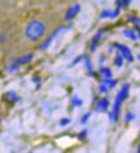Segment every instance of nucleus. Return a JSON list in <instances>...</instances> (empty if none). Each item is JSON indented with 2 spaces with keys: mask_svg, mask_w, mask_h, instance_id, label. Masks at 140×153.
Masks as SVG:
<instances>
[{
  "mask_svg": "<svg viewBox=\"0 0 140 153\" xmlns=\"http://www.w3.org/2000/svg\"><path fill=\"white\" fill-rule=\"evenodd\" d=\"M73 105L74 106H81L82 105V100L81 98H79L77 96L74 97L73 98Z\"/></svg>",
  "mask_w": 140,
  "mask_h": 153,
  "instance_id": "obj_15",
  "label": "nucleus"
},
{
  "mask_svg": "<svg viewBox=\"0 0 140 153\" xmlns=\"http://www.w3.org/2000/svg\"><path fill=\"white\" fill-rule=\"evenodd\" d=\"M133 119H134V114H132V113H129V114H127L126 116V120L127 122H130L131 120H132Z\"/></svg>",
  "mask_w": 140,
  "mask_h": 153,
  "instance_id": "obj_19",
  "label": "nucleus"
},
{
  "mask_svg": "<svg viewBox=\"0 0 140 153\" xmlns=\"http://www.w3.org/2000/svg\"><path fill=\"white\" fill-rule=\"evenodd\" d=\"M87 135V129H84L82 132H81V133L79 134V139H84Z\"/></svg>",
  "mask_w": 140,
  "mask_h": 153,
  "instance_id": "obj_20",
  "label": "nucleus"
},
{
  "mask_svg": "<svg viewBox=\"0 0 140 153\" xmlns=\"http://www.w3.org/2000/svg\"><path fill=\"white\" fill-rule=\"evenodd\" d=\"M131 0H116L117 8H126L129 6Z\"/></svg>",
  "mask_w": 140,
  "mask_h": 153,
  "instance_id": "obj_10",
  "label": "nucleus"
},
{
  "mask_svg": "<svg viewBox=\"0 0 140 153\" xmlns=\"http://www.w3.org/2000/svg\"><path fill=\"white\" fill-rule=\"evenodd\" d=\"M129 91H130V84H126L123 85L122 89L117 94V97H116L115 101H114V105H113V109H112V117L115 122L119 120L121 105H122V102L129 97Z\"/></svg>",
  "mask_w": 140,
  "mask_h": 153,
  "instance_id": "obj_2",
  "label": "nucleus"
},
{
  "mask_svg": "<svg viewBox=\"0 0 140 153\" xmlns=\"http://www.w3.org/2000/svg\"><path fill=\"white\" fill-rule=\"evenodd\" d=\"M138 152H140V142H139V146H138Z\"/></svg>",
  "mask_w": 140,
  "mask_h": 153,
  "instance_id": "obj_21",
  "label": "nucleus"
},
{
  "mask_svg": "<svg viewBox=\"0 0 140 153\" xmlns=\"http://www.w3.org/2000/svg\"><path fill=\"white\" fill-rule=\"evenodd\" d=\"M32 58H33V55L30 53V54H28V55L24 56V57H23L21 59H17V63L18 64H26V63L29 62L32 59Z\"/></svg>",
  "mask_w": 140,
  "mask_h": 153,
  "instance_id": "obj_11",
  "label": "nucleus"
},
{
  "mask_svg": "<svg viewBox=\"0 0 140 153\" xmlns=\"http://www.w3.org/2000/svg\"><path fill=\"white\" fill-rule=\"evenodd\" d=\"M103 35H104V31H103V30H99L98 33L95 34L94 36L93 37L91 43H90V51H91V52H94V51L96 50L97 47H98L99 43V42H100L101 39H102Z\"/></svg>",
  "mask_w": 140,
  "mask_h": 153,
  "instance_id": "obj_4",
  "label": "nucleus"
},
{
  "mask_svg": "<svg viewBox=\"0 0 140 153\" xmlns=\"http://www.w3.org/2000/svg\"><path fill=\"white\" fill-rule=\"evenodd\" d=\"M100 73L102 74V76H105V78H111L112 76V71L107 67H101L100 68Z\"/></svg>",
  "mask_w": 140,
  "mask_h": 153,
  "instance_id": "obj_8",
  "label": "nucleus"
},
{
  "mask_svg": "<svg viewBox=\"0 0 140 153\" xmlns=\"http://www.w3.org/2000/svg\"><path fill=\"white\" fill-rule=\"evenodd\" d=\"M107 91H108V87L105 84H103L102 85L99 86V92H101V93H106Z\"/></svg>",
  "mask_w": 140,
  "mask_h": 153,
  "instance_id": "obj_18",
  "label": "nucleus"
},
{
  "mask_svg": "<svg viewBox=\"0 0 140 153\" xmlns=\"http://www.w3.org/2000/svg\"><path fill=\"white\" fill-rule=\"evenodd\" d=\"M83 59H84L85 65H86V67H87V71L89 72V74L92 75L93 73V63L90 60L89 57L87 55H83Z\"/></svg>",
  "mask_w": 140,
  "mask_h": 153,
  "instance_id": "obj_7",
  "label": "nucleus"
},
{
  "mask_svg": "<svg viewBox=\"0 0 140 153\" xmlns=\"http://www.w3.org/2000/svg\"><path fill=\"white\" fill-rule=\"evenodd\" d=\"M90 116H91V113H87V114H84V115L82 116L81 120V123H82V124L87 123V120H89V118H90Z\"/></svg>",
  "mask_w": 140,
  "mask_h": 153,
  "instance_id": "obj_16",
  "label": "nucleus"
},
{
  "mask_svg": "<svg viewBox=\"0 0 140 153\" xmlns=\"http://www.w3.org/2000/svg\"><path fill=\"white\" fill-rule=\"evenodd\" d=\"M115 64L118 67H121L123 65V55L120 53H117L115 57Z\"/></svg>",
  "mask_w": 140,
  "mask_h": 153,
  "instance_id": "obj_13",
  "label": "nucleus"
},
{
  "mask_svg": "<svg viewBox=\"0 0 140 153\" xmlns=\"http://www.w3.org/2000/svg\"><path fill=\"white\" fill-rule=\"evenodd\" d=\"M80 11H81V6L79 4L73 5L66 12V15H65L66 20H72V19H74L80 13Z\"/></svg>",
  "mask_w": 140,
  "mask_h": 153,
  "instance_id": "obj_5",
  "label": "nucleus"
},
{
  "mask_svg": "<svg viewBox=\"0 0 140 153\" xmlns=\"http://www.w3.org/2000/svg\"><path fill=\"white\" fill-rule=\"evenodd\" d=\"M103 84H105L108 88L112 89L113 87H115V86H116V84H117V81H116V80H111L110 78H106L105 81H103Z\"/></svg>",
  "mask_w": 140,
  "mask_h": 153,
  "instance_id": "obj_12",
  "label": "nucleus"
},
{
  "mask_svg": "<svg viewBox=\"0 0 140 153\" xmlns=\"http://www.w3.org/2000/svg\"><path fill=\"white\" fill-rule=\"evenodd\" d=\"M138 36H139V38H140V30H139V34H138Z\"/></svg>",
  "mask_w": 140,
  "mask_h": 153,
  "instance_id": "obj_22",
  "label": "nucleus"
},
{
  "mask_svg": "<svg viewBox=\"0 0 140 153\" xmlns=\"http://www.w3.org/2000/svg\"><path fill=\"white\" fill-rule=\"evenodd\" d=\"M124 35L126 37L129 38L132 41H136L137 40V35L134 33V31L132 29H126L124 31Z\"/></svg>",
  "mask_w": 140,
  "mask_h": 153,
  "instance_id": "obj_9",
  "label": "nucleus"
},
{
  "mask_svg": "<svg viewBox=\"0 0 140 153\" xmlns=\"http://www.w3.org/2000/svg\"><path fill=\"white\" fill-rule=\"evenodd\" d=\"M114 47L121 53V54L123 55V57L126 59V60H128L130 62L133 61V56L132 53V51L130 50V48L127 46L122 45V44H119V43H115Z\"/></svg>",
  "mask_w": 140,
  "mask_h": 153,
  "instance_id": "obj_3",
  "label": "nucleus"
},
{
  "mask_svg": "<svg viewBox=\"0 0 140 153\" xmlns=\"http://www.w3.org/2000/svg\"><path fill=\"white\" fill-rule=\"evenodd\" d=\"M129 21L131 22H132L133 24L137 27V28L140 30V18L138 17H136V16H132L129 18Z\"/></svg>",
  "mask_w": 140,
  "mask_h": 153,
  "instance_id": "obj_14",
  "label": "nucleus"
},
{
  "mask_svg": "<svg viewBox=\"0 0 140 153\" xmlns=\"http://www.w3.org/2000/svg\"><path fill=\"white\" fill-rule=\"evenodd\" d=\"M45 30L46 27L43 22L39 20H33L28 24L25 35L31 42H37L44 35Z\"/></svg>",
  "mask_w": 140,
  "mask_h": 153,
  "instance_id": "obj_1",
  "label": "nucleus"
},
{
  "mask_svg": "<svg viewBox=\"0 0 140 153\" xmlns=\"http://www.w3.org/2000/svg\"><path fill=\"white\" fill-rule=\"evenodd\" d=\"M70 123V120L68 118H63L61 120V121H60V125L61 126H67L68 124H69Z\"/></svg>",
  "mask_w": 140,
  "mask_h": 153,
  "instance_id": "obj_17",
  "label": "nucleus"
},
{
  "mask_svg": "<svg viewBox=\"0 0 140 153\" xmlns=\"http://www.w3.org/2000/svg\"><path fill=\"white\" fill-rule=\"evenodd\" d=\"M109 107V101L106 98H103L99 101V102L97 105V110L99 112L104 113L107 111V108Z\"/></svg>",
  "mask_w": 140,
  "mask_h": 153,
  "instance_id": "obj_6",
  "label": "nucleus"
}]
</instances>
